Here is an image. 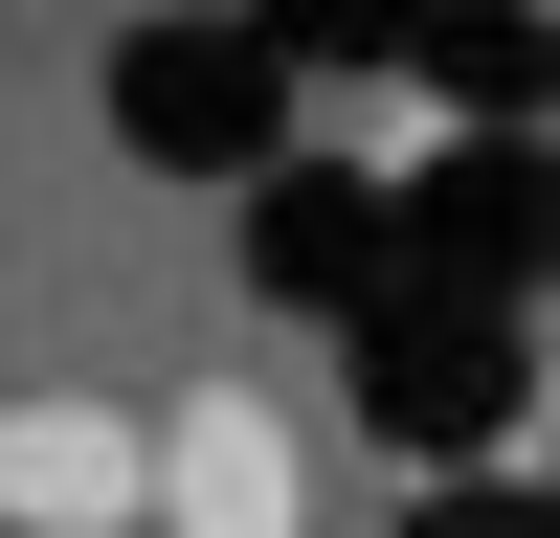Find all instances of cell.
Segmentation results:
<instances>
[{
  "mask_svg": "<svg viewBox=\"0 0 560 538\" xmlns=\"http://www.w3.org/2000/svg\"><path fill=\"white\" fill-rule=\"evenodd\" d=\"M0 538H135V404H90V382L0 404Z\"/></svg>",
  "mask_w": 560,
  "mask_h": 538,
  "instance_id": "7a4b0ae2",
  "label": "cell"
},
{
  "mask_svg": "<svg viewBox=\"0 0 560 538\" xmlns=\"http://www.w3.org/2000/svg\"><path fill=\"white\" fill-rule=\"evenodd\" d=\"M135 538H314V448H292V404L247 359H202L135 426Z\"/></svg>",
  "mask_w": 560,
  "mask_h": 538,
  "instance_id": "6da1fadb",
  "label": "cell"
}]
</instances>
